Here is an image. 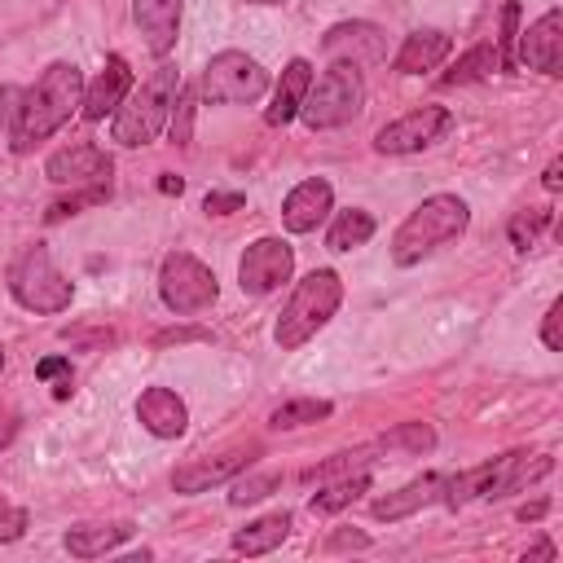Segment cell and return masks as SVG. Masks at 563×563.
Returning a JSON list of instances; mask_svg holds the SVG:
<instances>
[{
	"label": "cell",
	"mask_w": 563,
	"mask_h": 563,
	"mask_svg": "<svg viewBox=\"0 0 563 563\" xmlns=\"http://www.w3.org/2000/svg\"><path fill=\"white\" fill-rule=\"evenodd\" d=\"M176 92H180V75L176 66H158L141 88H132L123 97V106L114 110V123H110V136L119 145H150L167 119H172V106H176Z\"/></svg>",
	"instance_id": "cell-4"
},
{
	"label": "cell",
	"mask_w": 563,
	"mask_h": 563,
	"mask_svg": "<svg viewBox=\"0 0 563 563\" xmlns=\"http://www.w3.org/2000/svg\"><path fill=\"white\" fill-rule=\"evenodd\" d=\"M0 369H4V347H0Z\"/></svg>",
	"instance_id": "cell-46"
},
{
	"label": "cell",
	"mask_w": 563,
	"mask_h": 563,
	"mask_svg": "<svg viewBox=\"0 0 563 563\" xmlns=\"http://www.w3.org/2000/svg\"><path fill=\"white\" fill-rule=\"evenodd\" d=\"M180 9L185 0H132V18L145 35V48L154 57H167L180 35Z\"/></svg>",
	"instance_id": "cell-17"
},
{
	"label": "cell",
	"mask_w": 563,
	"mask_h": 563,
	"mask_svg": "<svg viewBox=\"0 0 563 563\" xmlns=\"http://www.w3.org/2000/svg\"><path fill=\"white\" fill-rule=\"evenodd\" d=\"M13 435H18V418H13L9 409H0V449L13 444Z\"/></svg>",
	"instance_id": "cell-40"
},
{
	"label": "cell",
	"mask_w": 563,
	"mask_h": 563,
	"mask_svg": "<svg viewBox=\"0 0 563 563\" xmlns=\"http://www.w3.org/2000/svg\"><path fill=\"white\" fill-rule=\"evenodd\" d=\"M136 528L132 523H79L66 532V550L75 559H97V554H110L114 545H123Z\"/></svg>",
	"instance_id": "cell-23"
},
{
	"label": "cell",
	"mask_w": 563,
	"mask_h": 563,
	"mask_svg": "<svg viewBox=\"0 0 563 563\" xmlns=\"http://www.w3.org/2000/svg\"><path fill=\"white\" fill-rule=\"evenodd\" d=\"M330 202H334L330 180H321V176L299 180V185L286 194V202H282V224H286L290 233H312V229L325 220Z\"/></svg>",
	"instance_id": "cell-18"
},
{
	"label": "cell",
	"mask_w": 563,
	"mask_h": 563,
	"mask_svg": "<svg viewBox=\"0 0 563 563\" xmlns=\"http://www.w3.org/2000/svg\"><path fill=\"white\" fill-rule=\"evenodd\" d=\"M18 101V88H9V84H0V123L9 119V106Z\"/></svg>",
	"instance_id": "cell-41"
},
{
	"label": "cell",
	"mask_w": 563,
	"mask_h": 563,
	"mask_svg": "<svg viewBox=\"0 0 563 563\" xmlns=\"http://www.w3.org/2000/svg\"><path fill=\"white\" fill-rule=\"evenodd\" d=\"M290 268H295V246L286 238H260L238 260V286L246 295H268L290 277Z\"/></svg>",
	"instance_id": "cell-11"
},
{
	"label": "cell",
	"mask_w": 563,
	"mask_h": 563,
	"mask_svg": "<svg viewBox=\"0 0 563 563\" xmlns=\"http://www.w3.org/2000/svg\"><path fill=\"white\" fill-rule=\"evenodd\" d=\"M286 532H290V515L277 510V515H264V519L246 523L242 532H233V550L238 554H268L286 541Z\"/></svg>",
	"instance_id": "cell-24"
},
{
	"label": "cell",
	"mask_w": 563,
	"mask_h": 563,
	"mask_svg": "<svg viewBox=\"0 0 563 563\" xmlns=\"http://www.w3.org/2000/svg\"><path fill=\"white\" fill-rule=\"evenodd\" d=\"M449 48H453V40H449L444 31H413V35H405V44H400V53H396V70H400V75L435 70V66L449 57Z\"/></svg>",
	"instance_id": "cell-22"
},
{
	"label": "cell",
	"mask_w": 563,
	"mask_h": 563,
	"mask_svg": "<svg viewBox=\"0 0 563 563\" xmlns=\"http://www.w3.org/2000/svg\"><path fill=\"white\" fill-rule=\"evenodd\" d=\"M515 35H519V0H506V9H501V48H497V62L501 66H515V53H510V44H515Z\"/></svg>",
	"instance_id": "cell-35"
},
{
	"label": "cell",
	"mask_w": 563,
	"mask_h": 563,
	"mask_svg": "<svg viewBox=\"0 0 563 563\" xmlns=\"http://www.w3.org/2000/svg\"><path fill=\"white\" fill-rule=\"evenodd\" d=\"M541 185H545V189H550V194H554V189H559V185H563V180H559V158H554V163H550V167H545V180H541Z\"/></svg>",
	"instance_id": "cell-42"
},
{
	"label": "cell",
	"mask_w": 563,
	"mask_h": 563,
	"mask_svg": "<svg viewBox=\"0 0 563 563\" xmlns=\"http://www.w3.org/2000/svg\"><path fill=\"white\" fill-rule=\"evenodd\" d=\"M501 62H497V44H479V48H471L449 75H444V84H471V79H479V75H488V70H497Z\"/></svg>",
	"instance_id": "cell-29"
},
{
	"label": "cell",
	"mask_w": 563,
	"mask_h": 563,
	"mask_svg": "<svg viewBox=\"0 0 563 563\" xmlns=\"http://www.w3.org/2000/svg\"><path fill=\"white\" fill-rule=\"evenodd\" d=\"M158 189H163V194H180V189H185V180H180V176H163V180H158Z\"/></svg>",
	"instance_id": "cell-45"
},
{
	"label": "cell",
	"mask_w": 563,
	"mask_h": 563,
	"mask_svg": "<svg viewBox=\"0 0 563 563\" xmlns=\"http://www.w3.org/2000/svg\"><path fill=\"white\" fill-rule=\"evenodd\" d=\"M365 488H369V475H365V471H356V475H339V479H325V484H321V493H312V510H317V515H334V510L352 506Z\"/></svg>",
	"instance_id": "cell-25"
},
{
	"label": "cell",
	"mask_w": 563,
	"mask_h": 563,
	"mask_svg": "<svg viewBox=\"0 0 563 563\" xmlns=\"http://www.w3.org/2000/svg\"><path fill=\"white\" fill-rule=\"evenodd\" d=\"M365 106V79L352 62H334L321 79L308 84V97L299 106V119L312 128V132H325V128H343L361 114Z\"/></svg>",
	"instance_id": "cell-6"
},
{
	"label": "cell",
	"mask_w": 563,
	"mask_h": 563,
	"mask_svg": "<svg viewBox=\"0 0 563 563\" xmlns=\"http://www.w3.org/2000/svg\"><path fill=\"white\" fill-rule=\"evenodd\" d=\"M242 202H246L242 194H207V198H202V211H207V216H229V211H238Z\"/></svg>",
	"instance_id": "cell-37"
},
{
	"label": "cell",
	"mask_w": 563,
	"mask_h": 563,
	"mask_svg": "<svg viewBox=\"0 0 563 563\" xmlns=\"http://www.w3.org/2000/svg\"><path fill=\"white\" fill-rule=\"evenodd\" d=\"M264 88H268V70L255 57L238 53V48L216 53L207 62V70H202V97L207 101H220V106L255 101V97H264Z\"/></svg>",
	"instance_id": "cell-9"
},
{
	"label": "cell",
	"mask_w": 563,
	"mask_h": 563,
	"mask_svg": "<svg viewBox=\"0 0 563 563\" xmlns=\"http://www.w3.org/2000/svg\"><path fill=\"white\" fill-rule=\"evenodd\" d=\"M9 290L31 312H62L75 299V286L57 273L48 246H26L9 268Z\"/></svg>",
	"instance_id": "cell-7"
},
{
	"label": "cell",
	"mask_w": 563,
	"mask_h": 563,
	"mask_svg": "<svg viewBox=\"0 0 563 563\" xmlns=\"http://www.w3.org/2000/svg\"><path fill=\"white\" fill-rule=\"evenodd\" d=\"M330 400H312V396H303V400H286V405H277L273 413H268V427L273 431H295V427H308V422H321V418H330Z\"/></svg>",
	"instance_id": "cell-27"
},
{
	"label": "cell",
	"mask_w": 563,
	"mask_h": 563,
	"mask_svg": "<svg viewBox=\"0 0 563 563\" xmlns=\"http://www.w3.org/2000/svg\"><path fill=\"white\" fill-rule=\"evenodd\" d=\"M383 444H387V449H409V453H427V449H435V431H431L427 422H405V427L387 431V435H383Z\"/></svg>",
	"instance_id": "cell-31"
},
{
	"label": "cell",
	"mask_w": 563,
	"mask_h": 563,
	"mask_svg": "<svg viewBox=\"0 0 563 563\" xmlns=\"http://www.w3.org/2000/svg\"><path fill=\"white\" fill-rule=\"evenodd\" d=\"M251 457H260V444H238V449H224V453H216V457H194V462H185V466L172 475V488H176V493H207L211 484H224V479H233L238 471H246Z\"/></svg>",
	"instance_id": "cell-13"
},
{
	"label": "cell",
	"mask_w": 563,
	"mask_h": 563,
	"mask_svg": "<svg viewBox=\"0 0 563 563\" xmlns=\"http://www.w3.org/2000/svg\"><path fill=\"white\" fill-rule=\"evenodd\" d=\"M550 220H554L550 207H528V211H519V216L510 220V242H515L519 251H532L537 238L550 229Z\"/></svg>",
	"instance_id": "cell-28"
},
{
	"label": "cell",
	"mask_w": 563,
	"mask_h": 563,
	"mask_svg": "<svg viewBox=\"0 0 563 563\" xmlns=\"http://www.w3.org/2000/svg\"><path fill=\"white\" fill-rule=\"evenodd\" d=\"M35 374H40L44 383H57V387H53L57 400L70 396V378H75V374H70V361H62V356H44V361L35 365Z\"/></svg>",
	"instance_id": "cell-34"
},
{
	"label": "cell",
	"mask_w": 563,
	"mask_h": 563,
	"mask_svg": "<svg viewBox=\"0 0 563 563\" xmlns=\"http://www.w3.org/2000/svg\"><path fill=\"white\" fill-rule=\"evenodd\" d=\"M449 128H453V114H449L444 106H418V110H409L405 119L378 128L374 150H378V154H418V150L435 145Z\"/></svg>",
	"instance_id": "cell-10"
},
{
	"label": "cell",
	"mask_w": 563,
	"mask_h": 563,
	"mask_svg": "<svg viewBox=\"0 0 563 563\" xmlns=\"http://www.w3.org/2000/svg\"><path fill=\"white\" fill-rule=\"evenodd\" d=\"M466 220H471V207H466L457 194H431V198H422V202L400 220V229H396V238H391V260H396L400 268L418 264L422 255H431V251H440L444 242L462 238Z\"/></svg>",
	"instance_id": "cell-2"
},
{
	"label": "cell",
	"mask_w": 563,
	"mask_h": 563,
	"mask_svg": "<svg viewBox=\"0 0 563 563\" xmlns=\"http://www.w3.org/2000/svg\"><path fill=\"white\" fill-rule=\"evenodd\" d=\"M277 484H282V475H277V471H264V475H246V479H233V488H229V501H233V506H251V501L268 497Z\"/></svg>",
	"instance_id": "cell-32"
},
{
	"label": "cell",
	"mask_w": 563,
	"mask_h": 563,
	"mask_svg": "<svg viewBox=\"0 0 563 563\" xmlns=\"http://www.w3.org/2000/svg\"><path fill=\"white\" fill-rule=\"evenodd\" d=\"M369 233H374V216L361 211V207H352V211H343V216L330 224L325 246H330V251H352V246L369 242Z\"/></svg>",
	"instance_id": "cell-26"
},
{
	"label": "cell",
	"mask_w": 563,
	"mask_h": 563,
	"mask_svg": "<svg viewBox=\"0 0 563 563\" xmlns=\"http://www.w3.org/2000/svg\"><path fill=\"white\" fill-rule=\"evenodd\" d=\"M110 154L101 150V145H92V141H75V145H66V150H57L48 163H44V176L53 180V185H70V189H79V185H110Z\"/></svg>",
	"instance_id": "cell-12"
},
{
	"label": "cell",
	"mask_w": 563,
	"mask_h": 563,
	"mask_svg": "<svg viewBox=\"0 0 563 563\" xmlns=\"http://www.w3.org/2000/svg\"><path fill=\"white\" fill-rule=\"evenodd\" d=\"M84 106V75L75 62H53L44 75L22 92V106L13 114V150L26 154L44 136H53L75 110Z\"/></svg>",
	"instance_id": "cell-1"
},
{
	"label": "cell",
	"mask_w": 563,
	"mask_h": 563,
	"mask_svg": "<svg viewBox=\"0 0 563 563\" xmlns=\"http://www.w3.org/2000/svg\"><path fill=\"white\" fill-rule=\"evenodd\" d=\"M515 40H519V57L515 62H523V66H532L541 75H563V13L559 9L541 13Z\"/></svg>",
	"instance_id": "cell-14"
},
{
	"label": "cell",
	"mask_w": 563,
	"mask_h": 563,
	"mask_svg": "<svg viewBox=\"0 0 563 563\" xmlns=\"http://www.w3.org/2000/svg\"><path fill=\"white\" fill-rule=\"evenodd\" d=\"M128 92H132V70H128V62H123L119 53H110L106 66H101V75L84 88V106H79V114H84L88 123H97V119L114 114V110L123 106Z\"/></svg>",
	"instance_id": "cell-16"
},
{
	"label": "cell",
	"mask_w": 563,
	"mask_h": 563,
	"mask_svg": "<svg viewBox=\"0 0 563 563\" xmlns=\"http://www.w3.org/2000/svg\"><path fill=\"white\" fill-rule=\"evenodd\" d=\"M339 299H343L339 273H334V268H312V273L290 290V299H286V308H282V317H277V330H273L277 347L290 352V347L308 343V339L334 317Z\"/></svg>",
	"instance_id": "cell-5"
},
{
	"label": "cell",
	"mask_w": 563,
	"mask_h": 563,
	"mask_svg": "<svg viewBox=\"0 0 563 563\" xmlns=\"http://www.w3.org/2000/svg\"><path fill=\"white\" fill-rule=\"evenodd\" d=\"M26 532V510L0 497V541H18Z\"/></svg>",
	"instance_id": "cell-36"
},
{
	"label": "cell",
	"mask_w": 563,
	"mask_h": 563,
	"mask_svg": "<svg viewBox=\"0 0 563 563\" xmlns=\"http://www.w3.org/2000/svg\"><path fill=\"white\" fill-rule=\"evenodd\" d=\"M106 194H110V185H88L84 194L57 198V202L44 211V220H48V224H57V220H66V216H75V211H84V207H92V202H106Z\"/></svg>",
	"instance_id": "cell-33"
},
{
	"label": "cell",
	"mask_w": 563,
	"mask_h": 563,
	"mask_svg": "<svg viewBox=\"0 0 563 563\" xmlns=\"http://www.w3.org/2000/svg\"><path fill=\"white\" fill-rule=\"evenodd\" d=\"M550 453H501V457H493V462H484V466H471V471H462V475H453V479H444V488H440V501L444 506H466V501H475V497H506V493H519V488H528L532 479H541V475H550Z\"/></svg>",
	"instance_id": "cell-3"
},
{
	"label": "cell",
	"mask_w": 563,
	"mask_h": 563,
	"mask_svg": "<svg viewBox=\"0 0 563 563\" xmlns=\"http://www.w3.org/2000/svg\"><path fill=\"white\" fill-rule=\"evenodd\" d=\"M545 515V501H532V506H519V519L528 523V519H541Z\"/></svg>",
	"instance_id": "cell-43"
},
{
	"label": "cell",
	"mask_w": 563,
	"mask_h": 563,
	"mask_svg": "<svg viewBox=\"0 0 563 563\" xmlns=\"http://www.w3.org/2000/svg\"><path fill=\"white\" fill-rule=\"evenodd\" d=\"M559 317H563V303H550L545 325H541V339H545V347H550V352H563V339H559Z\"/></svg>",
	"instance_id": "cell-38"
},
{
	"label": "cell",
	"mask_w": 563,
	"mask_h": 563,
	"mask_svg": "<svg viewBox=\"0 0 563 563\" xmlns=\"http://www.w3.org/2000/svg\"><path fill=\"white\" fill-rule=\"evenodd\" d=\"M330 545H365V537L361 532H339V537H330Z\"/></svg>",
	"instance_id": "cell-44"
},
{
	"label": "cell",
	"mask_w": 563,
	"mask_h": 563,
	"mask_svg": "<svg viewBox=\"0 0 563 563\" xmlns=\"http://www.w3.org/2000/svg\"><path fill=\"white\" fill-rule=\"evenodd\" d=\"M440 488H444V475H418V479H409L405 488L378 497L369 510H374V519H387V523H391V519H405V515L431 506V501L440 497Z\"/></svg>",
	"instance_id": "cell-21"
},
{
	"label": "cell",
	"mask_w": 563,
	"mask_h": 563,
	"mask_svg": "<svg viewBox=\"0 0 563 563\" xmlns=\"http://www.w3.org/2000/svg\"><path fill=\"white\" fill-rule=\"evenodd\" d=\"M308 84H312V66H308L303 57H295V62L282 70V79H277V88H273V106L264 110V119H268L273 128L290 123V119L299 114L303 97H308Z\"/></svg>",
	"instance_id": "cell-20"
},
{
	"label": "cell",
	"mask_w": 563,
	"mask_h": 563,
	"mask_svg": "<svg viewBox=\"0 0 563 563\" xmlns=\"http://www.w3.org/2000/svg\"><path fill=\"white\" fill-rule=\"evenodd\" d=\"M325 53L334 62H352V66H365V62H383L387 53V35L374 26V22H339L325 31Z\"/></svg>",
	"instance_id": "cell-15"
},
{
	"label": "cell",
	"mask_w": 563,
	"mask_h": 563,
	"mask_svg": "<svg viewBox=\"0 0 563 563\" xmlns=\"http://www.w3.org/2000/svg\"><path fill=\"white\" fill-rule=\"evenodd\" d=\"M136 418H141V427H145L150 435L176 440V435L185 431V422H189V409H185V400H180L176 391H167V387H145L141 400H136Z\"/></svg>",
	"instance_id": "cell-19"
},
{
	"label": "cell",
	"mask_w": 563,
	"mask_h": 563,
	"mask_svg": "<svg viewBox=\"0 0 563 563\" xmlns=\"http://www.w3.org/2000/svg\"><path fill=\"white\" fill-rule=\"evenodd\" d=\"M369 453H374V449H356V453H334L330 462H321V466H312V471H303V484H325V479H339V475H352V471H365V462H369Z\"/></svg>",
	"instance_id": "cell-30"
},
{
	"label": "cell",
	"mask_w": 563,
	"mask_h": 563,
	"mask_svg": "<svg viewBox=\"0 0 563 563\" xmlns=\"http://www.w3.org/2000/svg\"><path fill=\"white\" fill-rule=\"evenodd\" d=\"M216 290H220L216 286V273L202 260H194L189 251H172L163 260V268H158V295H163V303L176 317H189V312L211 308L216 303Z\"/></svg>",
	"instance_id": "cell-8"
},
{
	"label": "cell",
	"mask_w": 563,
	"mask_h": 563,
	"mask_svg": "<svg viewBox=\"0 0 563 563\" xmlns=\"http://www.w3.org/2000/svg\"><path fill=\"white\" fill-rule=\"evenodd\" d=\"M189 119H194V106H189V92L180 97V114L172 119V136L180 141V145H189Z\"/></svg>",
	"instance_id": "cell-39"
}]
</instances>
